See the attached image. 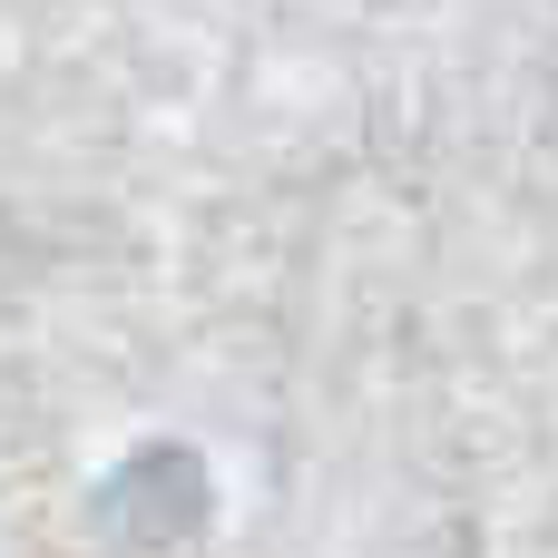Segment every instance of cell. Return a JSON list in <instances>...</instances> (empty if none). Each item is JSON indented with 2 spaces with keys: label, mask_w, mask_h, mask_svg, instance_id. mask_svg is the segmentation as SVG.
Returning <instances> with one entry per match:
<instances>
[]
</instances>
